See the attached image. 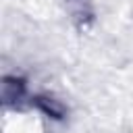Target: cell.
Listing matches in <instances>:
<instances>
[{
  "label": "cell",
  "mask_w": 133,
  "mask_h": 133,
  "mask_svg": "<svg viewBox=\"0 0 133 133\" xmlns=\"http://www.w3.org/2000/svg\"><path fill=\"white\" fill-rule=\"evenodd\" d=\"M33 104L37 106V110H42L46 116L50 118H62L64 116V106L54 100V98H48V96H35L33 98Z\"/></svg>",
  "instance_id": "obj_1"
},
{
  "label": "cell",
  "mask_w": 133,
  "mask_h": 133,
  "mask_svg": "<svg viewBox=\"0 0 133 133\" xmlns=\"http://www.w3.org/2000/svg\"><path fill=\"white\" fill-rule=\"evenodd\" d=\"M2 96H4L6 102H10V100L21 102V100L27 96L25 83H23L21 79H17V77H6V79H4V85H2Z\"/></svg>",
  "instance_id": "obj_2"
},
{
  "label": "cell",
  "mask_w": 133,
  "mask_h": 133,
  "mask_svg": "<svg viewBox=\"0 0 133 133\" xmlns=\"http://www.w3.org/2000/svg\"><path fill=\"white\" fill-rule=\"evenodd\" d=\"M66 4H75V8H69L73 21H77L79 25H85V21H91L94 10L87 4V0H66Z\"/></svg>",
  "instance_id": "obj_3"
}]
</instances>
